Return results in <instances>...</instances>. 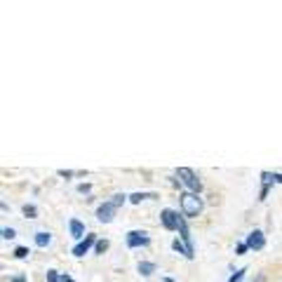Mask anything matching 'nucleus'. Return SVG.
<instances>
[{
  "label": "nucleus",
  "instance_id": "obj_7",
  "mask_svg": "<svg viewBox=\"0 0 282 282\" xmlns=\"http://www.w3.org/2000/svg\"><path fill=\"white\" fill-rule=\"evenodd\" d=\"M264 245H266V238L261 230H252V233L247 235V247H249V249H261Z\"/></svg>",
  "mask_w": 282,
  "mask_h": 282
},
{
  "label": "nucleus",
  "instance_id": "obj_11",
  "mask_svg": "<svg viewBox=\"0 0 282 282\" xmlns=\"http://www.w3.org/2000/svg\"><path fill=\"white\" fill-rule=\"evenodd\" d=\"M139 273L143 275V278L153 275V273H155V264H150V261H141V264H139Z\"/></svg>",
  "mask_w": 282,
  "mask_h": 282
},
{
  "label": "nucleus",
  "instance_id": "obj_25",
  "mask_svg": "<svg viewBox=\"0 0 282 282\" xmlns=\"http://www.w3.org/2000/svg\"><path fill=\"white\" fill-rule=\"evenodd\" d=\"M62 282H73V280H70L69 275H62Z\"/></svg>",
  "mask_w": 282,
  "mask_h": 282
},
{
  "label": "nucleus",
  "instance_id": "obj_19",
  "mask_svg": "<svg viewBox=\"0 0 282 282\" xmlns=\"http://www.w3.org/2000/svg\"><path fill=\"white\" fill-rule=\"evenodd\" d=\"M14 235H17V233H14V228H2V238H5V240H12Z\"/></svg>",
  "mask_w": 282,
  "mask_h": 282
},
{
  "label": "nucleus",
  "instance_id": "obj_10",
  "mask_svg": "<svg viewBox=\"0 0 282 282\" xmlns=\"http://www.w3.org/2000/svg\"><path fill=\"white\" fill-rule=\"evenodd\" d=\"M261 179H264V188H261V198H259V200H266V195H268V186H271V181H275V179H273L271 172H264Z\"/></svg>",
  "mask_w": 282,
  "mask_h": 282
},
{
  "label": "nucleus",
  "instance_id": "obj_23",
  "mask_svg": "<svg viewBox=\"0 0 282 282\" xmlns=\"http://www.w3.org/2000/svg\"><path fill=\"white\" fill-rule=\"evenodd\" d=\"M247 252V245H238V254H245Z\"/></svg>",
  "mask_w": 282,
  "mask_h": 282
},
{
  "label": "nucleus",
  "instance_id": "obj_4",
  "mask_svg": "<svg viewBox=\"0 0 282 282\" xmlns=\"http://www.w3.org/2000/svg\"><path fill=\"white\" fill-rule=\"evenodd\" d=\"M150 242V238L143 233V230H130L127 233V247H146Z\"/></svg>",
  "mask_w": 282,
  "mask_h": 282
},
{
  "label": "nucleus",
  "instance_id": "obj_24",
  "mask_svg": "<svg viewBox=\"0 0 282 282\" xmlns=\"http://www.w3.org/2000/svg\"><path fill=\"white\" fill-rule=\"evenodd\" d=\"M273 179L278 181V184H282V174H273Z\"/></svg>",
  "mask_w": 282,
  "mask_h": 282
},
{
  "label": "nucleus",
  "instance_id": "obj_8",
  "mask_svg": "<svg viewBox=\"0 0 282 282\" xmlns=\"http://www.w3.org/2000/svg\"><path fill=\"white\" fill-rule=\"evenodd\" d=\"M70 235H73V238H82V235H85V226H82V223H80L78 219H70Z\"/></svg>",
  "mask_w": 282,
  "mask_h": 282
},
{
  "label": "nucleus",
  "instance_id": "obj_26",
  "mask_svg": "<svg viewBox=\"0 0 282 282\" xmlns=\"http://www.w3.org/2000/svg\"><path fill=\"white\" fill-rule=\"evenodd\" d=\"M256 282H266V278H264V275H259V278H256Z\"/></svg>",
  "mask_w": 282,
  "mask_h": 282
},
{
  "label": "nucleus",
  "instance_id": "obj_5",
  "mask_svg": "<svg viewBox=\"0 0 282 282\" xmlns=\"http://www.w3.org/2000/svg\"><path fill=\"white\" fill-rule=\"evenodd\" d=\"M97 245V235L94 233H89V235H85V240H80L78 245L73 247V256H85L89 252V247Z\"/></svg>",
  "mask_w": 282,
  "mask_h": 282
},
{
  "label": "nucleus",
  "instance_id": "obj_21",
  "mask_svg": "<svg viewBox=\"0 0 282 282\" xmlns=\"http://www.w3.org/2000/svg\"><path fill=\"white\" fill-rule=\"evenodd\" d=\"M78 193H89V184H80L78 186Z\"/></svg>",
  "mask_w": 282,
  "mask_h": 282
},
{
  "label": "nucleus",
  "instance_id": "obj_15",
  "mask_svg": "<svg viewBox=\"0 0 282 282\" xmlns=\"http://www.w3.org/2000/svg\"><path fill=\"white\" fill-rule=\"evenodd\" d=\"M172 247H174V249L179 252V254H186V256H188V249H186V245H181L179 240H174V242H172Z\"/></svg>",
  "mask_w": 282,
  "mask_h": 282
},
{
  "label": "nucleus",
  "instance_id": "obj_20",
  "mask_svg": "<svg viewBox=\"0 0 282 282\" xmlns=\"http://www.w3.org/2000/svg\"><path fill=\"white\" fill-rule=\"evenodd\" d=\"M47 282H62L59 275H57V271H47Z\"/></svg>",
  "mask_w": 282,
  "mask_h": 282
},
{
  "label": "nucleus",
  "instance_id": "obj_14",
  "mask_svg": "<svg viewBox=\"0 0 282 282\" xmlns=\"http://www.w3.org/2000/svg\"><path fill=\"white\" fill-rule=\"evenodd\" d=\"M143 198H155V195H146V193H134V195H130V203H141V200H143Z\"/></svg>",
  "mask_w": 282,
  "mask_h": 282
},
{
  "label": "nucleus",
  "instance_id": "obj_18",
  "mask_svg": "<svg viewBox=\"0 0 282 282\" xmlns=\"http://www.w3.org/2000/svg\"><path fill=\"white\" fill-rule=\"evenodd\" d=\"M26 254H28L26 247H17V249H14V256H17V259H24Z\"/></svg>",
  "mask_w": 282,
  "mask_h": 282
},
{
  "label": "nucleus",
  "instance_id": "obj_9",
  "mask_svg": "<svg viewBox=\"0 0 282 282\" xmlns=\"http://www.w3.org/2000/svg\"><path fill=\"white\" fill-rule=\"evenodd\" d=\"M50 242H52V235H50V233H45V230L35 233V245L38 247H47Z\"/></svg>",
  "mask_w": 282,
  "mask_h": 282
},
{
  "label": "nucleus",
  "instance_id": "obj_2",
  "mask_svg": "<svg viewBox=\"0 0 282 282\" xmlns=\"http://www.w3.org/2000/svg\"><path fill=\"white\" fill-rule=\"evenodd\" d=\"M176 174H179V179H181V181H184V184L188 186V188H191L193 193H200V191H203V184H200V179L195 176L193 169L179 167V169H176Z\"/></svg>",
  "mask_w": 282,
  "mask_h": 282
},
{
  "label": "nucleus",
  "instance_id": "obj_1",
  "mask_svg": "<svg viewBox=\"0 0 282 282\" xmlns=\"http://www.w3.org/2000/svg\"><path fill=\"white\" fill-rule=\"evenodd\" d=\"M181 212H184L188 219H195L203 212V200L198 198V193H193V191L181 193Z\"/></svg>",
  "mask_w": 282,
  "mask_h": 282
},
{
  "label": "nucleus",
  "instance_id": "obj_6",
  "mask_svg": "<svg viewBox=\"0 0 282 282\" xmlns=\"http://www.w3.org/2000/svg\"><path fill=\"white\" fill-rule=\"evenodd\" d=\"M115 207L113 203H104V205H99V210H97V219L101 221V223H111L115 216Z\"/></svg>",
  "mask_w": 282,
  "mask_h": 282
},
{
  "label": "nucleus",
  "instance_id": "obj_3",
  "mask_svg": "<svg viewBox=\"0 0 282 282\" xmlns=\"http://www.w3.org/2000/svg\"><path fill=\"white\" fill-rule=\"evenodd\" d=\"M160 221H162V226H165L167 230H179V221H181V216H179L174 210H162Z\"/></svg>",
  "mask_w": 282,
  "mask_h": 282
},
{
  "label": "nucleus",
  "instance_id": "obj_27",
  "mask_svg": "<svg viewBox=\"0 0 282 282\" xmlns=\"http://www.w3.org/2000/svg\"><path fill=\"white\" fill-rule=\"evenodd\" d=\"M165 282H174V280H169V278H167V280H165Z\"/></svg>",
  "mask_w": 282,
  "mask_h": 282
},
{
  "label": "nucleus",
  "instance_id": "obj_12",
  "mask_svg": "<svg viewBox=\"0 0 282 282\" xmlns=\"http://www.w3.org/2000/svg\"><path fill=\"white\" fill-rule=\"evenodd\" d=\"M24 214H26L28 219H35V214H38L35 205H24Z\"/></svg>",
  "mask_w": 282,
  "mask_h": 282
},
{
  "label": "nucleus",
  "instance_id": "obj_13",
  "mask_svg": "<svg viewBox=\"0 0 282 282\" xmlns=\"http://www.w3.org/2000/svg\"><path fill=\"white\" fill-rule=\"evenodd\" d=\"M94 249H97V254H104L106 249H108V240H97Z\"/></svg>",
  "mask_w": 282,
  "mask_h": 282
},
{
  "label": "nucleus",
  "instance_id": "obj_16",
  "mask_svg": "<svg viewBox=\"0 0 282 282\" xmlns=\"http://www.w3.org/2000/svg\"><path fill=\"white\" fill-rule=\"evenodd\" d=\"M125 198H127V195H123V193H115V195H113V200H111V203H113L115 207H120V205L125 203Z\"/></svg>",
  "mask_w": 282,
  "mask_h": 282
},
{
  "label": "nucleus",
  "instance_id": "obj_17",
  "mask_svg": "<svg viewBox=\"0 0 282 282\" xmlns=\"http://www.w3.org/2000/svg\"><path fill=\"white\" fill-rule=\"evenodd\" d=\"M245 273H247L245 268H242V271H238V273H233V275H230V280H228V282H240L242 278H245Z\"/></svg>",
  "mask_w": 282,
  "mask_h": 282
},
{
  "label": "nucleus",
  "instance_id": "obj_22",
  "mask_svg": "<svg viewBox=\"0 0 282 282\" xmlns=\"http://www.w3.org/2000/svg\"><path fill=\"white\" fill-rule=\"evenodd\" d=\"M9 282H26V278H24V275H17V278H12Z\"/></svg>",
  "mask_w": 282,
  "mask_h": 282
}]
</instances>
